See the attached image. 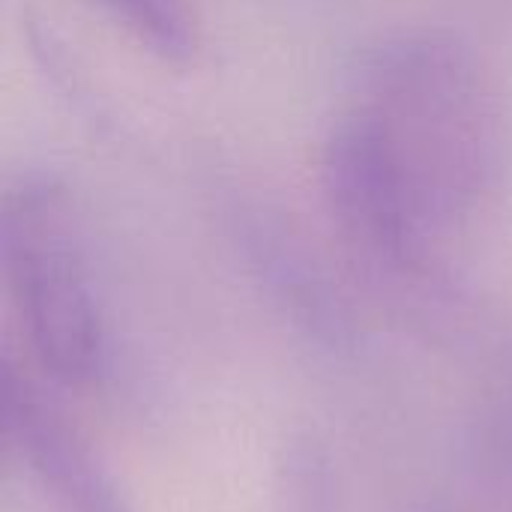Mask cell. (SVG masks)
Masks as SVG:
<instances>
[{
	"label": "cell",
	"mask_w": 512,
	"mask_h": 512,
	"mask_svg": "<svg viewBox=\"0 0 512 512\" xmlns=\"http://www.w3.org/2000/svg\"><path fill=\"white\" fill-rule=\"evenodd\" d=\"M318 183L327 216L363 264L396 279H426L438 270L444 237L432 228L378 132L354 105H345L327 126Z\"/></svg>",
	"instance_id": "3"
},
{
	"label": "cell",
	"mask_w": 512,
	"mask_h": 512,
	"mask_svg": "<svg viewBox=\"0 0 512 512\" xmlns=\"http://www.w3.org/2000/svg\"><path fill=\"white\" fill-rule=\"evenodd\" d=\"M66 183L21 171L3 192V270L33 360L57 384L81 387L105 366L108 336Z\"/></svg>",
	"instance_id": "2"
},
{
	"label": "cell",
	"mask_w": 512,
	"mask_h": 512,
	"mask_svg": "<svg viewBox=\"0 0 512 512\" xmlns=\"http://www.w3.org/2000/svg\"><path fill=\"white\" fill-rule=\"evenodd\" d=\"M480 468L495 495L512 507V381L492 402L480 426Z\"/></svg>",
	"instance_id": "6"
},
{
	"label": "cell",
	"mask_w": 512,
	"mask_h": 512,
	"mask_svg": "<svg viewBox=\"0 0 512 512\" xmlns=\"http://www.w3.org/2000/svg\"><path fill=\"white\" fill-rule=\"evenodd\" d=\"M147 54L168 66H189L198 54L192 0H96Z\"/></svg>",
	"instance_id": "5"
},
{
	"label": "cell",
	"mask_w": 512,
	"mask_h": 512,
	"mask_svg": "<svg viewBox=\"0 0 512 512\" xmlns=\"http://www.w3.org/2000/svg\"><path fill=\"white\" fill-rule=\"evenodd\" d=\"M9 423L21 453L63 512H126L90 453L60 426L27 384L9 381Z\"/></svg>",
	"instance_id": "4"
},
{
	"label": "cell",
	"mask_w": 512,
	"mask_h": 512,
	"mask_svg": "<svg viewBox=\"0 0 512 512\" xmlns=\"http://www.w3.org/2000/svg\"><path fill=\"white\" fill-rule=\"evenodd\" d=\"M348 105L372 123L441 237L498 198L507 120L489 72L456 33L420 27L378 39L360 60Z\"/></svg>",
	"instance_id": "1"
}]
</instances>
